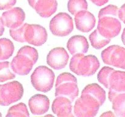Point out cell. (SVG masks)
I'll use <instances>...</instances> for the list:
<instances>
[{
	"label": "cell",
	"instance_id": "cell-31",
	"mask_svg": "<svg viewBox=\"0 0 125 117\" xmlns=\"http://www.w3.org/2000/svg\"><path fill=\"white\" fill-rule=\"evenodd\" d=\"M115 115L113 112H112L111 111H109V112H104L101 115V117H115Z\"/></svg>",
	"mask_w": 125,
	"mask_h": 117
},
{
	"label": "cell",
	"instance_id": "cell-15",
	"mask_svg": "<svg viewBox=\"0 0 125 117\" xmlns=\"http://www.w3.org/2000/svg\"><path fill=\"white\" fill-rule=\"evenodd\" d=\"M74 20L77 29L82 33H89L96 25L95 17L86 10L78 12L75 15Z\"/></svg>",
	"mask_w": 125,
	"mask_h": 117
},
{
	"label": "cell",
	"instance_id": "cell-11",
	"mask_svg": "<svg viewBox=\"0 0 125 117\" xmlns=\"http://www.w3.org/2000/svg\"><path fill=\"white\" fill-rule=\"evenodd\" d=\"M47 33L45 27L39 25H27L25 38L28 43L36 46H42L47 42Z\"/></svg>",
	"mask_w": 125,
	"mask_h": 117
},
{
	"label": "cell",
	"instance_id": "cell-25",
	"mask_svg": "<svg viewBox=\"0 0 125 117\" xmlns=\"http://www.w3.org/2000/svg\"><path fill=\"white\" fill-rule=\"evenodd\" d=\"M88 9V3L86 0H69L68 9L72 15L75 16L78 12Z\"/></svg>",
	"mask_w": 125,
	"mask_h": 117
},
{
	"label": "cell",
	"instance_id": "cell-12",
	"mask_svg": "<svg viewBox=\"0 0 125 117\" xmlns=\"http://www.w3.org/2000/svg\"><path fill=\"white\" fill-rule=\"evenodd\" d=\"M69 58V54L64 48H55L47 54V64L54 70H62L67 65Z\"/></svg>",
	"mask_w": 125,
	"mask_h": 117
},
{
	"label": "cell",
	"instance_id": "cell-4",
	"mask_svg": "<svg viewBox=\"0 0 125 117\" xmlns=\"http://www.w3.org/2000/svg\"><path fill=\"white\" fill-rule=\"evenodd\" d=\"M97 77L98 81L109 90L117 93L125 92V71L104 67Z\"/></svg>",
	"mask_w": 125,
	"mask_h": 117
},
{
	"label": "cell",
	"instance_id": "cell-8",
	"mask_svg": "<svg viewBox=\"0 0 125 117\" xmlns=\"http://www.w3.org/2000/svg\"><path fill=\"white\" fill-rule=\"evenodd\" d=\"M24 93L22 84L12 81L0 85V106H8L20 100Z\"/></svg>",
	"mask_w": 125,
	"mask_h": 117
},
{
	"label": "cell",
	"instance_id": "cell-10",
	"mask_svg": "<svg viewBox=\"0 0 125 117\" xmlns=\"http://www.w3.org/2000/svg\"><path fill=\"white\" fill-rule=\"evenodd\" d=\"M101 58L107 65L125 70V48L122 46H109L102 51Z\"/></svg>",
	"mask_w": 125,
	"mask_h": 117
},
{
	"label": "cell",
	"instance_id": "cell-30",
	"mask_svg": "<svg viewBox=\"0 0 125 117\" xmlns=\"http://www.w3.org/2000/svg\"><path fill=\"white\" fill-rule=\"evenodd\" d=\"M4 32V26L3 23V21H2L1 17H0V37L3 35V33Z\"/></svg>",
	"mask_w": 125,
	"mask_h": 117
},
{
	"label": "cell",
	"instance_id": "cell-24",
	"mask_svg": "<svg viewBox=\"0 0 125 117\" xmlns=\"http://www.w3.org/2000/svg\"><path fill=\"white\" fill-rule=\"evenodd\" d=\"M30 113L28 112L27 106L24 103H19L14 105L8 110L6 117H29Z\"/></svg>",
	"mask_w": 125,
	"mask_h": 117
},
{
	"label": "cell",
	"instance_id": "cell-29",
	"mask_svg": "<svg viewBox=\"0 0 125 117\" xmlns=\"http://www.w3.org/2000/svg\"><path fill=\"white\" fill-rule=\"evenodd\" d=\"M90 1H91L93 4L98 6H102L103 5H105L109 1V0H90Z\"/></svg>",
	"mask_w": 125,
	"mask_h": 117
},
{
	"label": "cell",
	"instance_id": "cell-7",
	"mask_svg": "<svg viewBox=\"0 0 125 117\" xmlns=\"http://www.w3.org/2000/svg\"><path fill=\"white\" fill-rule=\"evenodd\" d=\"M101 104L93 96L82 93L81 96L75 101L74 113L75 117H95Z\"/></svg>",
	"mask_w": 125,
	"mask_h": 117
},
{
	"label": "cell",
	"instance_id": "cell-23",
	"mask_svg": "<svg viewBox=\"0 0 125 117\" xmlns=\"http://www.w3.org/2000/svg\"><path fill=\"white\" fill-rule=\"evenodd\" d=\"M11 70L10 63L9 62H0V82H4L15 78V75Z\"/></svg>",
	"mask_w": 125,
	"mask_h": 117
},
{
	"label": "cell",
	"instance_id": "cell-32",
	"mask_svg": "<svg viewBox=\"0 0 125 117\" xmlns=\"http://www.w3.org/2000/svg\"><path fill=\"white\" fill-rule=\"evenodd\" d=\"M121 40H122L123 43L125 45V27L123 29L122 34H121Z\"/></svg>",
	"mask_w": 125,
	"mask_h": 117
},
{
	"label": "cell",
	"instance_id": "cell-14",
	"mask_svg": "<svg viewBox=\"0 0 125 117\" xmlns=\"http://www.w3.org/2000/svg\"><path fill=\"white\" fill-rule=\"evenodd\" d=\"M28 2L38 15L44 18L51 17L57 10L56 0H28Z\"/></svg>",
	"mask_w": 125,
	"mask_h": 117
},
{
	"label": "cell",
	"instance_id": "cell-6",
	"mask_svg": "<svg viewBox=\"0 0 125 117\" xmlns=\"http://www.w3.org/2000/svg\"><path fill=\"white\" fill-rule=\"evenodd\" d=\"M55 73L46 66L38 67L31 75V82L38 91L47 93L53 88Z\"/></svg>",
	"mask_w": 125,
	"mask_h": 117
},
{
	"label": "cell",
	"instance_id": "cell-5",
	"mask_svg": "<svg viewBox=\"0 0 125 117\" xmlns=\"http://www.w3.org/2000/svg\"><path fill=\"white\" fill-rule=\"evenodd\" d=\"M77 78L69 73H62L58 76L55 82V96H64L72 102L79 95Z\"/></svg>",
	"mask_w": 125,
	"mask_h": 117
},
{
	"label": "cell",
	"instance_id": "cell-28",
	"mask_svg": "<svg viewBox=\"0 0 125 117\" xmlns=\"http://www.w3.org/2000/svg\"><path fill=\"white\" fill-rule=\"evenodd\" d=\"M118 18L125 24V4L121 6L118 10Z\"/></svg>",
	"mask_w": 125,
	"mask_h": 117
},
{
	"label": "cell",
	"instance_id": "cell-20",
	"mask_svg": "<svg viewBox=\"0 0 125 117\" xmlns=\"http://www.w3.org/2000/svg\"><path fill=\"white\" fill-rule=\"evenodd\" d=\"M82 93L88 94L96 99L102 105L104 103L106 99L105 92L98 84H91L86 86L82 90Z\"/></svg>",
	"mask_w": 125,
	"mask_h": 117
},
{
	"label": "cell",
	"instance_id": "cell-3",
	"mask_svg": "<svg viewBox=\"0 0 125 117\" xmlns=\"http://www.w3.org/2000/svg\"><path fill=\"white\" fill-rule=\"evenodd\" d=\"M100 67L98 58L94 55L84 54L74 55L71 59L69 68L78 76L88 77L94 75Z\"/></svg>",
	"mask_w": 125,
	"mask_h": 117
},
{
	"label": "cell",
	"instance_id": "cell-17",
	"mask_svg": "<svg viewBox=\"0 0 125 117\" xmlns=\"http://www.w3.org/2000/svg\"><path fill=\"white\" fill-rule=\"evenodd\" d=\"M72 101L64 96H56L53 102L52 109L58 117H74L72 113Z\"/></svg>",
	"mask_w": 125,
	"mask_h": 117
},
{
	"label": "cell",
	"instance_id": "cell-1",
	"mask_svg": "<svg viewBox=\"0 0 125 117\" xmlns=\"http://www.w3.org/2000/svg\"><path fill=\"white\" fill-rule=\"evenodd\" d=\"M118 10L117 6L110 4L99 10L97 29L107 39L111 40L121 31V24L119 20Z\"/></svg>",
	"mask_w": 125,
	"mask_h": 117
},
{
	"label": "cell",
	"instance_id": "cell-2",
	"mask_svg": "<svg viewBox=\"0 0 125 117\" xmlns=\"http://www.w3.org/2000/svg\"><path fill=\"white\" fill-rule=\"evenodd\" d=\"M38 58V52L34 48L30 46H22L10 62L12 71L20 76L28 75Z\"/></svg>",
	"mask_w": 125,
	"mask_h": 117
},
{
	"label": "cell",
	"instance_id": "cell-16",
	"mask_svg": "<svg viewBox=\"0 0 125 117\" xmlns=\"http://www.w3.org/2000/svg\"><path fill=\"white\" fill-rule=\"evenodd\" d=\"M28 106L30 111L33 115H43L49 110L50 100L45 95L36 94L30 98L28 101Z\"/></svg>",
	"mask_w": 125,
	"mask_h": 117
},
{
	"label": "cell",
	"instance_id": "cell-22",
	"mask_svg": "<svg viewBox=\"0 0 125 117\" xmlns=\"http://www.w3.org/2000/svg\"><path fill=\"white\" fill-rule=\"evenodd\" d=\"M91 46L96 50H101L110 42V39H107L99 33L98 29L94 31L89 36Z\"/></svg>",
	"mask_w": 125,
	"mask_h": 117
},
{
	"label": "cell",
	"instance_id": "cell-13",
	"mask_svg": "<svg viewBox=\"0 0 125 117\" xmlns=\"http://www.w3.org/2000/svg\"><path fill=\"white\" fill-rule=\"evenodd\" d=\"M25 17V13L23 10L17 7L3 12L1 20L4 26L10 29H14L23 24Z\"/></svg>",
	"mask_w": 125,
	"mask_h": 117
},
{
	"label": "cell",
	"instance_id": "cell-33",
	"mask_svg": "<svg viewBox=\"0 0 125 117\" xmlns=\"http://www.w3.org/2000/svg\"><path fill=\"white\" fill-rule=\"evenodd\" d=\"M0 117H2V114L1 113H0Z\"/></svg>",
	"mask_w": 125,
	"mask_h": 117
},
{
	"label": "cell",
	"instance_id": "cell-18",
	"mask_svg": "<svg viewBox=\"0 0 125 117\" xmlns=\"http://www.w3.org/2000/svg\"><path fill=\"white\" fill-rule=\"evenodd\" d=\"M67 48L73 56L77 54H84L88 52L89 44L85 37L80 35L71 37L67 43Z\"/></svg>",
	"mask_w": 125,
	"mask_h": 117
},
{
	"label": "cell",
	"instance_id": "cell-27",
	"mask_svg": "<svg viewBox=\"0 0 125 117\" xmlns=\"http://www.w3.org/2000/svg\"><path fill=\"white\" fill-rule=\"evenodd\" d=\"M17 3V0H0V10H9Z\"/></svg>",
	"mask_w": 125,
	"mask_h": 117
},
{
	"label": "cell",
	"instance_id": "cell-21",
	"mask_svg": "<svg viewBox=\"0 0 125 117\" xmlns=\"http://www.w3.org/2000/svg\"><path fill=\"white\" fill-rule=\"evenodd\" d=\"M14 52L12 42L6 38L0 39V61L10 58Z\"/></svg>",
	"mask_w": 125,
	"mask_h": 117
},
{
	"label": "cell",
	"instance_id": "cell-19",
	"mask_svg": "<svg viewBox=\"0 0 125 117\" xmlns=\"http://www.w3.org/2000/svg\"><path fill=\"white\" fill-rule=\"evenodd\" d=\"M109 100L112 103L115 116L125 117V92L117 93L109 90Z\"/></svg>",
	"mask_w": 125,
	"mask_h": 117
},
{
	"label": "cell",
	"instance_id": "cell-26",
	"mask_svg": "<svg viewBox=\"0 0 125 117\" xmlns=\"http://www.w3.org/2000/svg\"><path fill=\"white\" fill-rule=\"evenodd\" d=\"M28 23H23L19 27L14 29H10L9 34L10 37L15 41L20 43H25V33Z\"/></svg>",
	"mask_w": 125,
	"mask_h": 117
},
{
	"label": "cell",
	"instance_id": "cell-9",
	"mask_svg": "<svg viewBox=\"0 0 125 117\" xmlns=\"http://www.w3.org/2000/svg\"><path fill=\"white\" fill-rule=\"evenodd\" d=\"M49 28L55 36H67L74 30L73 20L67 13H58L50 20Z\"/></svg>",
	"mask_w": 125,
	"mask_h": 117
}]
</instances>
